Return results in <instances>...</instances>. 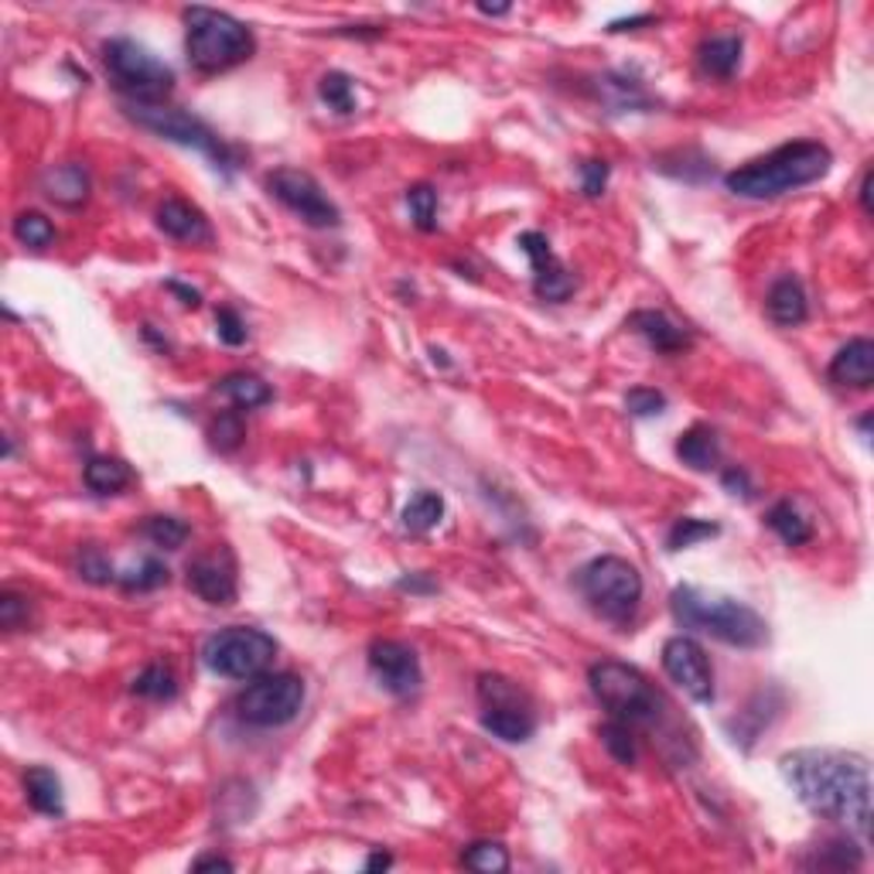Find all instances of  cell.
<instances>
[{"label": "cell", "mask_w": 874, "mask_h": 874, "mask_svg": "<svg viewBox=\"0 0 874 874\" xmlns=\"http://www.w3.org/2000/svg\"><path fill=\"white\" fill-rule=\"evenodd\" d=\"M796 799L817 817L848 827L861 840L871 833V769L858 751L796 748L779 759Z\"/></svg>", "instance_id": "1"}, {"label": "cell", "mask_w": 874, "mask_h": 874, "mask_svg": "<svg viewBox=\"0 0 874 874\" xmlns=\"http://www.w3.org/2000/svg\"><path fill=\"white\" fill-rule=\"evenodd\" d=\"M830 164H833V155H830L827 144L793 140V144H782V147L769 150L765 158H756V161L728 171L725 185L738 198L765 202V198H779L786 192L820 182V178H827Z\"/></svg>", "instance_id": "2"}, {"label": "cell", "mask_w": 874, "mask_h": 874, "mask_svg": "<svg viewBox=\"0 0 874 874\" xmlns=\"http://www.w3.org/2000/svg\"><path fill=\"white\" fill-rule=\"evenodd\" d=\"M670 609L673 618L683 628L704 632V636L735 646V649H759L769 643V625L765 618L748 609L745 601L728 598V594H714L693 584H680L670 594Z\"/></svg>", "instance_id": "3"}, {"label": "cell", "mask_w": 874, "mask_h": 874, "mask_svg": "<svg viewBox=\"0 0 874 874\" xmlns=\"http://www.w3.org/2000/svg\"><path fill=\"white\" fill-rule=\"evenodd\" d=\"M257 52V38L250 27L213 8H189L185 11V55L189 66L202 76H219L236 66L250 63Z\"/></svg>", "instance_id": "4"}, {"label": "cell", "mask_w": 874, "mask_h": 874, "mask_svg": "<svg viewBox=\"0 0 874 874\" xmlns=\"http://www.w3.org/2000/svg\"><path fill=\"white\" fill-rule=\"evenodd\" d=\"M591 693L598 704L609 711L612 720H622L628 728H652L662 714V697L659 690L649 683V677L628 662L618 659H601L588 670Z\"/></svg>", "instance_id": "5"}, {"label": "cell", "mask_w": 874, "mask_h": 874, "mask_svg": "<svg viewBox=\"0 0 874 874\" xmlns=\"http://www.w3.org/2000/svg\"><path fill=\"white\" fill-rule=\"evenodd\" d=\"M103 66L127 106H164L174 93V72L134 38H110L103 45Z\"/></svg>", "instance_id": "6"}, {"label": "cell", "mask_w": 874, "mask_h": 874, "mask_svg": "<svg viewBox=\"0 0 874 874\" xmlns=\"http://www.w3.org/2000/svg\"><path fill=\"white\" fill-rule=\"evenodd\" d=\"M578 591L591 605L594 615L609 618L615 625L632 622V615L639 612L643 601V575L636 564H628L622 557H594L578 570Z\"/></svg>", "instance_id": "7"}, {"label": "cell", "mask_w": 874, "mask_h": 874, "mask_svg": "<svg viewBox=\"0 0 874 874\" xmlns=\"http://www.w3.org/2000/svg\"><path fill=\"white\" fill-rule=\"evenodd\" d=\"M274 656H277L274 636H266L263 628H253V625L219 628L216 636H208L202 646V662L216 677H226V680H253L270 670Z\"/></svg>", "instance_id": "8"}, {"label": "cell", "mask_w": 874, "mask_h": 874, "mask_svg": "<svg viewBox=\"0 0 874 874\" xmlns=\"http://www.w3.org/2000/svg\"><path fill=\"white\" fill-rule=\"evenodd\" d=\"M127 116L134 120L137 127L158 134L161 140H171V144H182V147H195L198 155H205L216 168L223 171H236V150L205 124V120L192 116L189 110H178V106H127Z\"/></svg>", "instance_id": "9"}, {"label": "cell", "mask_w": 874, "mask_h": 874, "mask_svg": "<svg viewBox=\"0 0 874 874\" xmlns=\"http://www.w3.org/2000/svg\"><path fill=\"white\" fill-rule=\"evenodd\" d=\"M232 707L250 728H284L305 707V680L297 673H260L239 690Z\"/></svg>", "instance_id": "10"}, {"label": "cell", "mask_w": 874, "mask_h": 874, "mask_svg": "<svg viewBox=\"0 0 874 874\" xmlns=\"http://www.w3.org/2000/svg\"><path fill=\"white\" fill-rule=\"evenodd\" d=\"M266 192L274 195L281 205H287L291 213L311 226V229H336L342 223L339 205L325 195V189L315 182V174L300 171V168H277L266 174Z\"/></svg>", "instance_id": "11"}, {"label": "cell", "mask_w": 874, "mask_h": 874, "mask_svg": "<svg viewBox=\"0 0 874 874\" xmlns=\"http://www.w3.org/2000/svg\"><path fill=\"white\" fill-rule=\"evenodd\" d=\"M662 670L667 677L686 693L690 701L697 704H714L717 690H714V667L704 646L690 636H673L662 643Z\"/></svg>", "instance_id": "12"}, {"label": "cell", "mask_w": 874, "mask_h": 874, "mask_svg": "<svg viewBox=\"0 0 874 874\" xmlns=\"http://www.w3.org/2000/svg\"><path fill=\"white\" fill-rule=\"evenodd\" d=\"M370 670L379 686L394 693V697H413L420 683H424L417 649L400 639H376L370 646Z\"/></svg>", "instance_id": "13"}, {"label": "cell", "mask_w": 874, "mask_h": 874, "mask_svg": "<svg viewBox=\"0 0 874 874\" xmlns=\"http://www.w3.org/2000/svg\"><path fill=\"white\" fill-rule=\"evenodd\" d=\"M517 247L533 263V291H536V297L560 305V300H567L570 294L578 291V277L570 274V270L557 260V253L550 250V239L544 232H536V229L520 232Z\"/></svg>", "instance_id": "14"}, {"label": "cell", "mask_w": 874, "mask_h": 874, "mask_svg": "<svg viewBox=\"0 0 874 874\" xmlns=\"http://www.w3.org/2000/svg\"><path fill=\"white\" fill-rule=\"evenodd\" d=\"M189 588L205 605H232L236 601V560L226 547H213L189 564Z\"/></svg>", "instance_id": "15"}, {"label": "cell", "mask_w": 874, "mask_h": 874, "mask_svg": "<svg viewBox=\"0 0 874 874\" xmlns=\"http://www.w3.org/2000/svg\"><path fill=\"white\" fill-rule=\"evenodd\" d=\"M155 219H158V229H161L164 236L178 239V243L208 247V243H213V236H216V232H213V223L205 219L202 208L192 205L189 198H178V195H171V198H164V202L158 205Z\"/></svg>", "instance_id": "16"}, {"label": "cell", "mask_w": 874, "mask_h": 874, "mask_svg": "<svg viewBox=\"0 0 874 874\" xmlns=\"http://www.w3.org/2000/svg\"><path fill=\"white\" fill-rule=\"evenodd\" d=\"M628 328L639 331V336L659 352V355H680L693 345V336L677 325L667 311H656V308H643V311H632L628 318Z\"/></svg>", "instance_id": "17"}, {"label": "cell", "mask_w": 874, "mask_h": 874, "mask_svg": "<svg viewBox=\"0 0 874 874\" xmlns=\"http://www.w3.org/2000/svg\"><path fill=\"white\" fill-rule=\"evenodd\" d=\"M827 376L833 386H843V389H867L874 383V342L851 339L848 345H840L837 355L830 359Z\"/></svg>", "instance_id": "18"}, {"label": "cell", "mask_w": 874, "mask_h": 874, "mask_svg": "<svg viewBox=\"0 0 874 874\" xmlns=\"http://www.w3.org/2000/svg\"><path fill=\"white\" fill-rule=\"evenodd\" d=\"M42 192L48 202L63 205V208H79L89 202V192H93V178H89L86 164L79 161H63L52 164L42 174Z\"/></svg>", "instance_id": "19"}, {"label": "cell", "mask_w": 874, "mask_h": 874, "mask_svg": "<svg viewBox=\"0 0 874 874\" xmlns=\"http://www.w3.org/2000/svg\"><path fill=\"white\" fill-rule=\"evenodd\" d=\"M765 315L772 325L779 328H796L809 318V300H806V291L799 284V277L786 274L779 277L769 294H765Z\"/></svg>", "instance_id": "20"}, {"label": "cell", "mask_w": 874, "mask_h": 874, "mask_svg": "<svg viewBox=\"0 0 874 874\" xmlns=\"http://www.w3.org/2000/svg\"><path fill=\"white\" fill-rule=\"evenodd\" d=\"M741 52H745L741 35H711L697 48V63H701L704 76L728 82L741 66Z\"/></svg>", "instance_id": "21"}, {"label": "cell", "mask_w": 874, "mask_h": 874, "mask_svg": "<svg viewBox=\"0 0 874 874\" xmlns=\"http://www.w3.org/2000/svg\"><path fill=\"white\" fill-rule=\"evenodd\" d=\"M24 793H27V803H32L35 813L42 817H52V820H63L66 817V796H63V782L58 775L45 765H32L24 772Z\"/></svg>", "instance_id": "22"}, {"label": "cell", "mask_w": 874, "mask_h": 874, "mask_svg": "<svg viewBox=\"0 0 874 874\" xmlns=\"http://www.w3.org/2000/svg\"><path fill=\"white\" fill-rule=\"evenodd\" d=\"M481 728L499 741L523 745L536 735V714L533 707H486L481 711Z\"/></svg>", "instance_id": "23"}, {"label": "cell", "mask_w": 874, "mask_h": 874, "mask_svg": "<svg viewBox=\"0 0 874 874\" xmlns=\"http://www.w3.org/2000/svg\"><path fill=\"white\" fill-rule=\"evenodd\" d=\"M82 481H86V489L97 492V496H116V492H124L130 481H134V472H130V465L124 458L97 455V458L86 462Z\"/></svg>", "instance_id": "24"}, {"label": "cell", "mask_w": 874, "mask_h": 874, "mask_svg": "<svg viewBox=\"0 0 874 874\" xmlns=\"http://www.w3.org/2000/svg\"><path fill=\"white\" fill-rule=\"evenodd\" d=\"M677 458L690 465L693 472H711L720 458V441L707 424H693L677 441Z\"/></svg>", "instance_id": "25"}, {"label": "cell", "mask_w": 874, "mask_h": 874, "mask_svg": "<svg viewBox=\"0 0 874 874\" xmlns=\"http://www.w3.org/2000/svg\"><path fill=\"white\" fill-rule=\"evenodd\" d=\"M765 523H769V530H772L786 547H803V544H809V540H813V526H809V520L803 517V512H799L790 499L775 502V506L765 512Z\"/></svg>", "instance_id": "26"}, {"label": "cell", "mask_w": 874, "mask_h": 874, "mask_svg": "<svg viewBox=\"0 0 874 874\" xmlns=\"http://www.w3.org/2000/svg\"><path fill=\"white\" fill-rule=\"evenodd\" d=\"M219 394H226L236 410H257V407L274 400V389H270L253 373H229V376H223L219 379Z\"/></svg>", "instance_id": "27"}, {"label": "cell", "mask_w": 874, "mask_h": 874, "mask_svg": "<svg viewBox=\"0 0 874 874\" xmlns=\"http://www.w3.org/2000/svg\"><path fill=\"white\" fill-rule=\"evenodd\" d=\"M478 701L481 707H533L523 686L502 673H481L478 677Z\"/></svg>", "instance_id": "28"}, {"label": "cell", "mask_w": 874, "mask_h": 874, "mask_svg": "<svg viewBox=\"0 0 874 874\" xmlns=\"http://www.w3.org/2000/svg\"><path fill=\"white\" fill-rule=\"evenodd\" d=\"M130 690L144 701H174L178 697V677L171 667H164V662H150V667H144L134 677Z\"/></svg>", "instance_id": "29"}, {"label": "cell", "mask_w": 874, "mask_h": 874, "mask_svg": "<svg viewBox=\"0 0 874 874\" xmlns=\"http://www.w3.org/2000/svg\"><path fill=\"white\" fill-rule=\"evenodd\" d=\"M441 517H444V499L438 492H417L400 512L407 533H428L441 523Z\"/></svg>", "instance_id": "30"}, {"label": "cell", "mask_w": 874, "mask_h": 874, "mask_svg": "<svg viewBox=\"0 0 874 874\" xmlns=\"http://www.w3.org/2000/svg\"><path fill=\"white\" fill-rule=\"evenodd\" d=\"M462 867L478 874H506L509 871V851L499 840H475L462 851Z\"/></svg>", "instance_id": "31"}, {"label": "cell", "mask_w": 874, "mask_h": 874, "mask_svg": "<svg viewBox=\"0 0 874 874\" xmlns=\"http://www.w3.org/2000/svg\"><path fill=\"white\" fill-rule=\"evenodd\" d=\"M11 229H14L18 243L27 247V250H48L55 243V236H58L52 219H45L42 213H18Z\"/></svg>", "instance_id": "32"}, {"label": "cell", "mask_w": 874, "mask_h": 874, "mask_svg": "<svg viewBox=\"0 0 874 874\" xmlns=\"http://www.w3.org/2000/svg\"><path fill=\"white\" fill-rule=\"evenodd\" d=\"M243 438H247L243 410H226L208 424V444H213L219 455H232V451L243 444Z\"/></svg>", "instance_id": "33"}, {"label": "cell", "mask_w": 874, "mask_h": 874, "mask_svg": "<svg viewBox=\"0 0 874 874\" xmlns=\"http://www.w3.org/2000/svg\"><path fill=\"white\" fill-rule=\"evenodd\" d=\"M140 533L155 547H161V550H178L189 540L192 530H189L185 520H178V517H147L144 526H140Z\"/></svg>", "instance_id": "34"}, {"label": "cell", "mask_w": 874, "mask_h": 874, "mask_svg": "<svg viewBox=\"0 0 874 874\" xmlns=\"http://www.w3.org/2000/svg\"><path fill=\"white\" fill-rule=\"evenodd\" d=\"M318 97L328 110L349 116L355 110V86L345 72H325L318 82Z\"/></svg>", "instance_id": "35"}, {"label": "cell", "mask_w": 874, "mask_h": 874, "mask_svg": "<svg viewBox=\"0 0 874 874\" xmlns=\"http://www.w3.org/2000/svg\"><path fill=\"white\" fill-rule=\"evenodd\" d=\"M407 208H410V219L420 232L438 229V192L428 182L407 189Z\"/></svg>", "instance_id": "36"}, {"label": "cell", "mask_w": 874, "mask_h": 874, "mask_svg": "<svg viewBox=\"0 0 874 874\" xmlns=\"http://www.w3.org/2000/svg\"><path fill=\"white\" fill-rule=\"evenodd\" d=\"M601 745L609 748V756L618 762V765H636V735H632L628 725L622 720H605L601 725Z\"/></svg>", "instance_id": "37"}, {"label": "cell", "mask_w": 874, "mask_h": 874, "mask_svg": "<svg viewBox=\"0 0 874 874\" xmlns=\"http://www.w3.org/2000/svg\"><path fill=\"white\" fill-rule=\"evenodd\" d=\"M720 526L711 523V520H697V517H683L670 526V536H667V547L670 550H686L693 544H701V540H711L717 536Z\"/></svg>", "instance_id": "38"}, {"label": "cell", "mask_w": 874, "mask_h": 874, "mask_svg": "<svg viewBox=\"0 0 874 874\" xmlns=\"http://www.w3.org/2000/svg\"><path fill=\"white\" fill-rule=\"evenodd\" d=\"M116 584L127 588V591H155V588L168 584V567L158 557H144L140 567L130 570V575H120Z\"/></svg>", "instance_id": "39"}, {"label": "cell", "mask_w": 874, "mask_h": 874, "mask_svg": "<svg viewBox=\"0 0 874 874\" xmlns=\"http://www.w3.org/2000/svg\"><path fill=\"white\" fill-rule=\"evenodd\" d=\"M864 864V851L851 840H830L824 843V851L817 854V861H809V867H861Z\"/></svg>", "instance_id": "40"}, {"label": "cell", "mask_w": 874, "mask_h": 874, "mask_svg": "<svg viewBox=\"0 0 874 874\" xmlns=\"http://www.w3.org/2000/svg\"><path fill=\"white\" fill-rule=\"evenodd\" d=\"M76 567H79V578L89 581V584H110V581L120 578L113 570V564L100 554V547H82Z\"/></svg>", "instance_id": "41"}, {"label": "cell", "mask_w": 874, "mask_h": 874, "mask_svg": "<svg viewBox=\"0 0 874 874\" xmlns=\"http://www.w3.org/2000/svg\"><path fill=\"white\" fill-rule=\"evenodd\" d=\"M625 410L632 417H656L667 410V394H659L652 386H632L625 394Z\"/></svg>", "instance_id": "42"}, {"label": "cell", "mask_w": 874, "mask_h": 874, "mask_svg": "<svg viewBox=\"0 0 874 874\" xmlns=\"http://www.w3.org/2000/svg\"><path fill=\"white\" fill-rule=\"evenodd\" d=\"M609 174H612V164L609 161H598V158L584 161L581 164V189H584V195L588 198H598L601 192H605Z\"/></svg>", "instance_id": "43"}, {"label": "cell", "mask_w": 874, "mask_h": 874, "mask_svg": "<svg viewBox=\"0 0 874 874\" xmlns=\"http://www.w3.org/2000/svg\"><path fill=\"white\" fill-rule=\"evenodd\" d=\"M216 336L226 345H243L247 342V325H243V318H239L232 308H219L216 311Z\"/></svg>", "instance_id": "44"}, {"label": "cell", "mask_w": 874, "mask_h": 874, "mask_svg": "<svg viewBox=\"0 0 874 874\" xmlns=\"http://www.w3.org/2000/svg\"><path fill=\"white\" fill-rule=\"evenodd\" d=\"M27 618V598L14 594V591H4L0 594V625L8 632L21 628V622Z\"/></svg>", "instance_id": "45"}, {"label": "cell", "mask_w": 874, "mask_h": 874, "mask_svg": "<svg viewBox=\"0 0 874 874\" xmlns=\"http://www.w3.org/2000/svg\"><path fill=\"white\" fill-rule=\"evenodd\" d=\"M168 291L182 297V305H189V308H198V305H202V294H198L195 287H185V284H178V281H168Z\"/></svg>", "instance_id": "46"}, {"label": "cell", "mask_w": 874, "mask_h": 874, "mask_svg": "<svg viewBox=\"0 0 874 874\" xmlns=\"http://www.w3.org/2000/svg\"><path fill=\"white\" fill-rule=\"evenodd\" d=\"M725 486L738 496V489H741V496H751V486H748V475L741 472V468H728L725 472Z\"/></svg>", "instance_id": "47"}, {"label": "cell", "mask_w": 874, "mask_h": 874, "mask_svg": "<svg viewBox=\"0 0 874 874\" xmlns=\"http://www.w3.org/2000/svg\"><path fill=\"white\" fill-rule=\"evenodd\" d=\"M192 867H195V871H208V867H216V871H232L236 864H232L229 858H223V854H202Z\"/></svg>", "instance_id": "48"}, {"label": "cell", "mask_w": 874, "mask_h": 874, "mask_svg": "<svg viewBox=\"0 0 874 874\" xmlns=\"http://www.w3.org/2000/svg\"><path fill=\"white\" fill-rule=\"evenodd\" d=\"M871 178H874V174H871V168H867V171L861 174V189H858V198H861V208H864V213H871Z\"/></svg>", "instance_id": "49"}, {"label": "cell", "mask_w": 874, "mask_h": 874, "mask_svg": "<svg viewBox=\"0 0 874 874\" xmlns=\"http://www.w3.org/2000/svg\"><path fill=\"white\" fill-rule=\"evenodd\" d=\"M400 588H404V591H438L431 581H420V578H404Z\"/></svg>", "instance_id": "50"}, {"label": "cell", "mask_w": 874, "mask_h": 874, "mask_svg": "<svg viewBox=\"0 0 874 874\" xmlns=\"http://www.w3.org/2000/svg\"><path fill=\"white\" fill-rule=\"evenodd\" d=\"M389 864H394V858H389V854H383V851H376V854H373V858L366 861V871H379V867L386 871Z\"/></svg>", "instance_id": "51"}, {"label": "cell", "mask_w": 874, "mask_h": 874, "mask_svg": "<svg viewBox=\"0 0 874 874\" xmlns=\"http://www.w3.org/2000/svg\"><path fill=\"white\" fill-rule=\"evenodd\" d=\"M478 11H481V14H506L509 8H486V4H481Z\"/></svg>", "instance_id": "52"}]
</instances>
